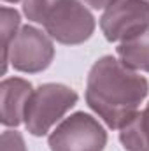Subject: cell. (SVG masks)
Masks as SVG:
<instances>
[{"label":"cell","mask_w":149,"mask_h":151,"mask_svg":"<svg viewBox=\"0 0 149 151\" xmlns=\"http://www.w3.org/2000/svg\"><path fill=\"white\" fill-rule=\"evenodd\" d=\"M116 51L128 69L149 72V27L137 37L121 42Z\"/></svg>","instance_id":"obj_9"},{"label":"cell","mask_w":149,"mask_h":151,"mask_svg":"<svg viewBox=\"0 0 149 151\" xmlns=\"http://www.w3.org/2000/svg\"><path fill=\"white\" fill-rule=\"evenodd\" d=\"M0 25H2V72L5 74L9 47H11L14 37L18 35V27H19V14H18V11L9 9V7H2Z\"/></svg>","instance_id":"obj_10"},{"label":"cell","mask_w":149,"mask_h":151,"mask_svg":"<svg viewBox=\"0 0 149 151\" xmlns=\"http://www.w3.org/2000/svg\"><path fill=\"white\" fill-rule=\"evenodd\" d=\"M148 93V79L114 56H102L88 74L86 102L111 128L121 130L139 113Z\"/></svg>","instance_id":"obj_1"},{"label":"cell","mask_w":149,"mask_h":151,"mask_svg":"<svg viewBox=\"0 0 149 151\" xmlns=\"http://www.w3.org/2000/svg\"><path fill=\"white\" fill-rule=\"evenodd\" d=\"M44 28L54 40L74 46L91 37L95 18L79 0H65L47 16Z\"/></svg>","instance_id":"obj_4"},{"label":"cell","mask_w":149,"mask_h":151,"mask_svg":"<svg viewBox=\"0 0 149 151\" xmlns=\"http://www.w3.org/2000/svg\"><path fill=\"white\" fill-rule=\"evenodd\" d=\"M116 2L117 0H84V4H88L91 9H107Z\"/></svg>","instance_id":"obj_13"},{"label":"cell","mask_w":149,"mask_h":151,"mask_svg":"<svg viewBox=\"0 0 149 151\" xmlns=\"http://www.w3.org/2000/svg\"><path fill=\"white\" fill-rule=\"evenodd\" d=\"M2 151H27L23 135L19 132L5 130L2 134Z\"/></svg>","instance_id":"obj_12"},{"label":"cell","mask_w":149,"mask_h":151,"mask_svg":"<svg viewBox=\"0 0 149 151\" xmlns=\"http://www.w3.org/2000/svg\"><path fill=\"white\" fill-rule=\"evenodd\" d=\"M149 27V2L117 0L100 18V28L111 42H125L137 37Z\"/></svg>","instance_id":"obj_5"},{"label":"cell","mask_w":149,"mask_h":151,"mask_svg":"<svg viewBox=\"0 0 149 151\" xmlns=\"http://www.w3.org/2000/svg\"><path fill=\"white\" fill-rule=\"evenodd\" d=\"M65 0H25L23 4V12L30 21H35L44 25L47 16Z\"/></svg>","instance_id":"obj_11"},{"label":"cell","mask_w":149,"mask_h":151,"mask_svg":"<svg viewBox=\"0 0 149 151\" xmlns=\"http://www.w3.org/2000/svg\"><path fill=\"white\" fill-rule=\"evenodd\" d=\"M32 86L28 81L19 77L4 79L0 84V99H2V125L18 127L23 121L28 99L32 95Z\"/></svg>","instance_id":"obj_7"},{"label":"cell","mask_w":149,"mask_h":151,"mask_svg":"<svg viewBox=\"0 0 149 151\" xmlns=\"http://www.w3.org/2000/svg\"><path fill=\"white\" fill-rule=\"evenodd\" d=\"M47 142L51 151H104L107 132L93 116L75 113L53 130Z\"/></svg>","instance_id":"obj_3"},{"label":"cell","mask_w":149,"mask_h":151,"mask_svg":"<svg viewBox=\"0 0 149 151\" xmlns=\"http://www.w3.org/2000/svg\"><path fill=\"white\" fill-rule=\"evenodd\" d=\"M77 102V93L65 84L47 83L32 91L27 109H25V127L27 130L40 137L49 132V128L60 121L67 111H70Z\"/></svg>","instance_id":"obj_2"},{"label":"cell","mask_w":149,"mask_h":151,"mask_svg":"<svg viewBox=\"0 0 149 151\" xmlns=\"http://www.w3.org/2000/svg\"><path fill=\"white\" fill-rule=\"evenodd\" d=\"M4 2H18V0H4Z\"/></svg>","instance_id":"obj_14"},{"label":"cell","mask_w":149,"mask_h":151,"mask_svg":"<svg viewBox=\"0 0 149 151\" xmlns=\"http://www.w3.org/2000/svg\"><path fill=\"white\" fill-rule=\"evenodd\" d=\"M54 56V47L51 39L46 34H42L35 27H21L18 35L14 37L9 55H7V63L19 70V72H28L35 74L46 70Z\"/></svg>","instance_id":"obj_6"},{"label":"cell","mask_w":149,"mask_h":151,"mask_svg":"<svg viewBox=\"0 0 149 151\" xmlns=\"http://www.w3.org/2000/svg\"><path fill=\"white\" fill-rule=\"evenodd\" d=\"M119 141L126 151H149V104L121 128Z\"/></svg>","instance_id":"obj_8"}]
</instances>
